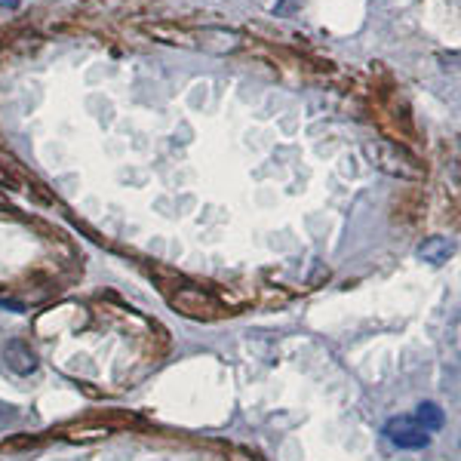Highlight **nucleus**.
Segmentation results:
<instances>
[{
  "label": "nucleus",
  "instance_id": "obj_1",
  "mask_svg": "<svg viewBox=\"0 0 461 461\" xmlns=\"http://www.w3.org/2000/svg\"><path fill=\"white\" fill-rule=\"evenodd\" d=\"M385 437L400 449H425V446H431V431H425L412 416L391 418L385 425Z\"/></svg>",
  "mask_w": 461,
  "mask_h": 461
},
{
  "label": "nucleus",
  "instance_id": "obj_2",
  "mask_svg": "<svg viewBox=\"0 0 461 461\" xmlns=\"http://www.w3.org/2000/svg\"><path fill=\"white\" fill-rule=\"evenodd\" d=\"M170 302L172 307H179V311L188 314L194 320H212L219 314V305L200 290H179V296H172Z\"/></svg>",
  "mask_w": 461,
  "mask_h": 461
},
{
  "label": "nucleus",
  "instance_id": "obj_3",
  "mask_svg": "<svg viewBox=\"0 0 461 461\" xmlns=\"http://www.w3.org/2000/svg\"><path fill=\"white\" fill-rule=\"evenodd\" d=\"M4 363L6 370H12L16 376H31L37 370V354L31 351V345L25 338H10L4 345Z\"/></svg>",
  "mask_w": 461,
  "mask_h": 461
},
{
  "label": "nucleus",
  "instance_id": "obj_4",
  "mask_svg": "<svg viewBox=\"0 0 461 461\" xmlns=\"http://www.w3.org/2000/svg\"><path fill=\"white\" fill-rule=\"evenodd\" d=\"M418 256L431 265H443L446 258L452 256V243L446 237H427L422 246H418Z\"/></svg>",
  "mask_w": 461,
  "mask_h": 461
},
{
  "label": "nucleus",
  "instance_id": "obj_5",
  "mask_svg": "<svg viewBox=\"0 0 461 461\" xmlns=\"http://www.w3.org/2000/svg\"><path fill=\"white\" fill-rule=\"evenodd\" d=\"M416 418L418 425L425 427V431H440L446 422V416H443V409H440L437 403H418V409H416Z\"/></svg>",
  "mask_w": 461,
  "mask_h": 461
},
{
  "label": "nucleus",
  "instance_id": "obj_6",
  "mask_svg": "<svg viewBox=\"0 0 461 461\" xmlns=\"http://www.w3.org/2000/svg\"><path fill=\"white\" fill-rule=\"evenodd\" d=\"M302 6H305V0H280V4L274 6V12H277V16H283V12L302 10Z\"/></svg>",
  "mask_w": 461,
  "mask_h": 461
},
{
  "label": "nucleus",
  "instance_id": "obj_7",
  "mask_svg": "<svg viewBox=\"0 0 461 461\" xmlns=\"http://www.w3.org/2000/svg\"><path fill=\"white\" fill-rule=\"evenodd\" d=\"M6 422H12V409H4V406H0V427Z\"/></svg>",
  "mask_w": 461,
  "mask_h": 461
}]
</instances>
